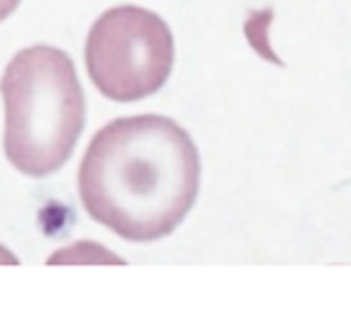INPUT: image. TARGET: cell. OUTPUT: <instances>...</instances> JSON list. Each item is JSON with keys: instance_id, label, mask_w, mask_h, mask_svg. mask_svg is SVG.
Here are the masks:
<instances>
[{"instance_id": "7a4b0ae2", "label": "cell", "mask_w": 351, "mask_h": 318, "mask_svg": "<svg viewBox=\"0 0 351 318\" xmlns=\"http://www.w3.org/2000/svg\"><path fill=\"white\" fill-rule=\"evenodd\" d=\"M5 157L18 172L48 177L71 159L84 132L86 99L71 56L56 46L23 48L0 81Z\"/></svg>"}, {"instance_id": "6da1fadb", "label": "cell", "mask_w": 351, "mask_h": 318, "mask_svg": "<svg viewBox=\"0 0 351 318\" xmlns=\"http://www.w3.org/2000/svg\"><path fill=\"white\" fill-rule=\"evenodd\" d=\"M199 192V151L177 121L136 114L99 129L79 167L91 220L129 243H154L182 225Z\"/></svg>"}, {"instance_id": "3957f363", "label": "cell", "mask_w": 351, "mask_h": 318, "mask_svg": "<svg viewBox=\"0 0 351 318\" xmlns=\"http://www.w3.org/2000/svg\"><path fill=\"white\" fill-rule=\"evenodd\" d=\"M175 66V38L157 13L139 5L109 8L86 36V71L99 94L132 103L157 94Z\"/></svg>"}, {"instance_id": "277c9868", "label": "cell", "mask_w": 351, "mask_h": 318, "mask_svg": "<svg viewBox=\"0 0 351 318\" xmlns=\"http://www.w3.org/2000/svg\"><path fill=\"white\" fill-rule=\"evenodd\" d=\"M18 5H21V0H0V23L13 16Z\"/></svg>"}]
</instances>
